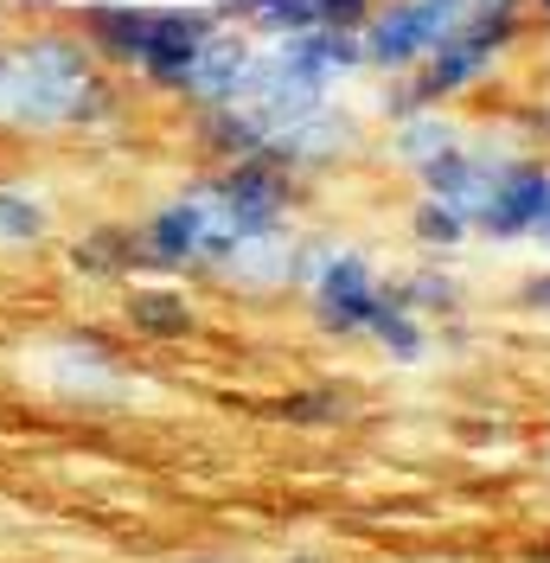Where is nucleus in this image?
I'll return each instance as SVG.
<instances>
[{"instance_id":"1","label":"nucleus","mask_w":550,"mask_h":563,"mask_svg":"<svg viewBox=\"0 0 550 563\" xmlns=\"http://www.w3.org/2000/svg\"><path fill=\"white\" fill-rule=\"evenodd\" d=\"M122 109V77L84 45L70 20L26 26L7 38V103L0 129L20 135H97L116 129Z\"/></svg>"},{"instance_id":"6","label":"nucleus","mask_w":550,"mask_h":563,"mask_svg":"<svg viewBox=\"0 0 550 563\" xmlns=\"http://www.w3.org/2000/svg\"><path fill=\"white\" fill-rule=\"evenodd\" d=\"M468 7H474V0H378V13H372L365 33H359V52H365L372 70L404 77V70H416L454 26H461Z\"/></svg>"},{"instance_id":"23","label":"nucleus","mask_w":550,"mask_h":563,"mask_svg":"<svg viewBox=\"0 0 550 563\" xmlns=\"http://www.w3.org/2000/svg\"><path fill=\"white\" fill-rule=\"evenodd\" d=\"M0 38H7V20H0Z\"/></svg>"},{"instance_id":"19","label":"nucleus","mask_w":550,"mask_h":563,"mask_svg":"<svg viewBox=\"0 0 550 563\" xmlns=\"http://www.w3.org/2000/svg\"><path fill=\"white\" fill-rule=\"evenodd\" d=\"M314 13H320V26H333V33H365V20L378 13V0H314Z\"/></svg>"},{"instance_id":"9","label":"nucleus","mask_w":550,"mask_h":563,"mask_svg":"<svg viewBox=\"0 0 550 563\" xmlns=\"http://www.w3.org/2000/svg\"><path fill=\"white\" fill-rule=\"evenodd\" d=\"M256 58H263V38H250L243 26H218L211 45L199 52V65L186 77V103L193 109H224L250 97V77H256Z\"/></svg>"},{"instance_id":"17","label":"nucleus","mask_w":550,"mask_h":563,"mask_svg":"<svg viewBox=\"0 0 550 563\" xmlns=\"http://www.w3.org/2000/svg\"><path fill=\"white\" fill-rule=\"evenodd\" d=\"M410 231H416V244H429V250H454V244H468V238H474L468 211L448 206V199H416Z\"/></svg>"},{"instance_id":"13","label":"nucleus","mask_w":550,"mask_h":563,"mask_svg":"<svg viewBox=\"0 0 550 563\" xmlns=\"http://www.w3.org/2000/svg\"><path fill=\"white\" fill-rule=\"evenodd\" d=\"M38 372L52 378V385L65 390H109L122 385V358L103 346V340H65V346H52L38 358Z\"/></svg>"},{"instance_id":"22","label":"nucleus","mask_w":550,"mask_h":563,"mask_svg":"<svg viewBox=\"0 0 550 563\" xmlns=\"http://www.w3.org/2000/svg\"><path fill=\"white\" fill-rule=\"evenodd\" d=\"M288 563H320V558H288Z\"/></svg>"},{"instance_id":"7","label":"nucleus","mask_w":550,"mask_h":563,"mask_svg":"<svg viewBox=\"0 0 550 563\" xmlns=\"http://www.w3.org/2000/svg\"><path fill=\"white\" fill-rule=\"evenodd\" d=\"M308 295H314V320H320L327 333L365 340V327H372V314H378V301H384V282H378V269H372V256H359V250H327V263L314 269Z\"/></svg>"},{"instance_id":"24","label":"nucleus","mask_w":550,"mask_h":563,"mask_svg":"<svg viewBox=\"0 0 550 563\" xmlns=\"http://www.w3.org/2000/svg\"><path fill=\"white\" fill-rule=\"evenodd\" d=\"M531 563H550V558H531Z\"/></svg>"},{"instance_id":"15","label":"nucleus","mask_w":550,"mask_h":563,"mask_svg":"<svg viewBox=\"0 0 550 563\" xmlns=\"http://www.w3.org/2000/svg\"><path fill=\"white\" fill-rule=\"evenodd\" d=\"M365 340H378V346L391 352L397 365H416V358L429 352V333H422V314L397 301V288H384V301H378V314H372V327H365Z\"/></svg>"},{"instance_id":"8","label":"nucleus","mask_w":550,"mask_h":563,"mask_svg":"<svg viewBox=\"0 0 550 563\" xmlns=\"http://www.w3.org/2000/svg\"><path fill=\"white\" fill-rule=\"evenodd\" d=\"M141 238V263L154 276H179V269H206V250H211V224H206V206L193 186H179L173 199L147 211L135 224Z\"/></svg>"},{"instance_id":"10","label":"nucleus","mask_w":550,"mask_h":563,"mask_svg":"<svg viewBox=\"0 0 550 563\" xmlns=\"http://www.w3.org/2000/svg\"><path fill=\"white\" fill-rule=\"evenodd\" d=\"M65 263H70V276H84V282H129L147 269L135 224H90V231H77L65 244Z\"/></svg>"},{"instance_id":"2","label":"nucleus","mask_w":550,"mask_h":563,"mask_svg":"<svg viewBox=\"0 0 550 563\" xmlns=\"http://www.w3.org/2000/svg\"><path fill=\"white\" fill-rule=\"evenodd\" d=\"M84 45L103 58L116 77H135L147 90L186 97V77L199 65L211 33L224 26L211 7H161V0H84L70 13Z\"/></svg>"},{"instance_id":"21","label":"nucleus","mask_w":550,"mask_h":563,"mask_svg":"<svg viewBox=\"0 0 550 563\" xmlns=\"http://www.w3.org/2000/svg\"><path fill=\"white\" fill-rule=\"evenodd\" d=\"M518 301H525V308H538V314H550V276H531L525 288H518Z\"/></svg>"},{"instance_id":"18","label":"nucleus","mask_w":550,"mask_h":563,"mask_svg":"<svg viewBox=\"0 0 550 563\" xmlns=\"http://www.w3.org/2000/svg\"><path fill=\"white\" fill-rule=\"evenodd\" d=\"M397 301H404V308H416V314H442V308H454V301H461V288H454L442 269H416V276H404Z\"/></svg>"},{"instance_id":"12","label":"nucleus","mask_w":550,"mask_h":563,"mask_svg":"<svg viewBox=\"0 0 550 563\" xmlns=\"http://www.w3.org/2000/svg\"><path fill=\"white\" fill-rule=\"evenodd\" d=\"M211 13L224 26H243L250 38H295L320 26L314 0H211Z\"/></svg>"},{"instance_id":"4","label":"nucleus","mask_w":550,"mask_h":563,"mask_svg":"<svg viewBox=\"0 0 550 563\" xmlns=\"http://www.w3.org/2000/svg\"><path fill=\"white\" fill-rule=\"evenodd\" d=\"M199 206H206L211 224V250L206 269L231 263L243 244H270V238H288L295 224V206H301V186L282 167H263V161H231V167H211V174L193 179Z\"/></svg>"},{"instance_id":"5","label":"nucleus","mask_w":550,"mask_h":563,"mask_svg":"<svg viewBox=\"0 0 550 563\" xmlns=\"http://www.w3.org/2000/svg\"><path fill=\"white\" fill-rule=\"evenodd\" d=\"M468 224L474 238L493 244H518V238H544L550 231V167L531 154H486V179L468 199Z\"/></svg>"},{"instance_id":"3","label":"nucleus","mask_w":550,"mask_h":563,"mask_svg":"<svg viewBox=\"0 0 550 563\" xmlns=\"http://www.w3.org/2000/svg\"><path fill=\"white\" fill-rule=\"evenodd\" d=\"M518 33H525V0H474L461 13V26L422 65L404 70V77H391V90H384L378 109L391 122H410L422 109H442L454 97H468L474 84H486L499 70V58L518 45Z\"/></svg>"},{"instance_id":"11","label":"nucleus","mask_w":550,"mask_h":563,"mask_svg":"<svg viewBox=\"0 0 550 563\" xmlns=\"http://www.w3.org/2000/svg\"><path fill=\"white\" fill-rule=\"evenodd\" d=\"M122 314H129V333L135 340H154V346H173V340H193L199 333V308L173 282H141V288H129V308Z\"/></svg>"},{"instance_id":"14","label":"nucleus","mask_w":550,"mask_h":563,"mask_svg":"<svg viewBox=\"0 0 550 563\" xmlns=\"http://www.w3.org/2000/svg\"><path fill=\"white\" fill-rule=\"evenodd\" d=\"M52 238V199L0 179V250H33Z\"/></svg>"},{"instance_id":"20","label":"nucleus","mask_w":550,"mask_h":563,"mask_svg":"<svg viewBox=\"0 0 550 563\" xmlns=\"http://www.w3.org/2000/svg\"><path fill=\"white\" fill-rule=\"evenodd\" d=\"M282 417L288 422H333V417H345V404L333 397V390H314V397H288Z\"/></svg>"},{"instance_id":"16","label":"nucleus","mask_w":550,"mask_h":563,"mask_svg":"<svg viewBox=\"0 0 550 563\" xmlns=\"http://www.w3.org/2000/svg\"><path fill=\"white\" fill-rule=\"evenodd\" d=\"M454 122H448L442 109H422V115H410V122H397V135H391V154L404 161V167H422V161H436L442 147H454Z\"/></svg>"}]
</instances>
